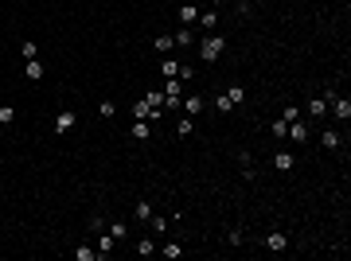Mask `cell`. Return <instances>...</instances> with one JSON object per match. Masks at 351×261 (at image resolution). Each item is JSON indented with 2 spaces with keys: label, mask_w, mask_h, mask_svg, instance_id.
<instances>
[{
  "label": "cell",
  "mask_w": 351,
  "mask_h": 261,
  "mask_svg": "<svg viewBox=\"0 0 351 261\" xmlns=\"http://www.w3.org/2000/svg\"><path fill=\"white\" fill-rule=\"evenodd\" d=\"M211 4H223V0H211Z\"/></svg>",
  "instance_id": "cell-30"
},
{
  "label": "cell",
  "mask_w": 351,
  "mask_h": 261,
  "mask_svg": "<svg viewBox=\"0 0 351 261\" xmlns=\"http://www.w3.org/2000/svg\"><path fill=\"white\" fill-rule=\"evenodd\" d=\"M78 125V117H74V109H63L59 117H55V133H70Z\"/></svg>",
  "instance_id": "cell-2"
},
{
  "label": "cell",
  "mask_w": 351,
  "mask_h": 261,
  "mask_svg": "<svg viewBox=\"0 0 351 261\" xmlns=\"http://www.w3.org/2000/svg\"><path fill=\"white\" fill-rule=\"evenodd\" d=\"M160 70H164L168 78H176V74H180V62H160Z\"/></svg>",
  "instance_id": "cell-26"
},
{
  "label": "cell",
  "mask_w": 351,
  "mask_h": 261,
  "mask_svg": "<svg viewBox=\"0 0 351 261\" xmlns=\"http://www.w3.org/2000/svg\"><path fill=\"white\" fill-rule=\"evenodd\" d=\"M172 47H176V39H172V35H156V51H160V55L172 51Z\"/></svg>",
  "instance_id": "cell-17"
},
{
  "label": "cell",
  "mask_w": 351,
  "mask_h": 261,
  "mask_svg": "<svg viewBox=\"0 0 351 261\" xmlns=\"http://www.w3.org/2000/svg\"><path fill=\"white\" fill-rule=\"evenodd\" d=\"M269 133H273V137H277V141H281V137H285V133H289V121H277V125H269Z\"/></svg>",
  "instance_id": "cell-23"
},
{
  "label": "cell",
  "mask_w": 351,
  "mask_h": 261,
  "mask_svg": "<svg viewBox=\"0 0 351 261\" xmlns=\"http://www.w3.org/2000/svg\"><path fill=\"white\" fill-rule=\"evenodd\" d=\"M24 74H28L32 82H39V78H43V62H35V58H28V66H24Z\"/></svg>",
  "instance_id": "cell-4"
},
{
  "label": "cell",
  "mask_w": 351,
  "mask_h": 261,
  "mask_svg": "<svg viewBox=\"0 0 351 261\" xmlns=\"http://www.w3.org/2000/svg\"><path fill=\"white\" fill-rule=\"evenodd\" d=\"M180 20H184V24L191 28V24L199 20V12H195V4H184V8H180Z\"/></svg>",
  "instance_id": "cell-7"
},
{
  "label": "cell",
  "mask_w": 351,
  "mask_h": 261,
  "mask_svg": "<svg viewBox=\"0 0 351 261\" xmlns=\"http://www.w3.org/2000/svg\"><path fill=\"white\" fill-rule=\"evenodd\" d=\"M265 246H269V250H277V254H281V250H285V246H289V242H285V234H277V230H273V234H269V238H265Z\"/></svg>",
  "instance_id": "cell-9"
},
{
  "label": "cell",
  "mask_w": 351,
  "mask_h": 261,
  "mask_svg": "<svg viewBox=\"0 0 351 261\" xmlns=\"http://www.w3.org/2000/svg\"><path fill=\"white\" fill-rule=\"evenodd\" d=\"M336 117H340V121H348V117H351V102H348V98H336Z\"/></svg>",
  "instance_id": "cell-11"
},
{
  "label": "cell",
  "mask_w": 351,
  "mask_h": 261,
  "mask_svg": "<svg viewBox=\"0 0 351 261\" xmlns=\"http://www.w3.org/2000/svg\"><path fill=\"white\" fill-rule=\"evenodd\" d=\"M184 105H188V117H195V113H203V98H199V94H191V98H188Z\"/></svg>",
  "instance_id": "cell-13"
},
{
  "label": "cell",
  "mask_w": 351,
  "mask_h": 261,
  "mask_svg": "<svg viewBox=\"0 0 351 261\" xmlns=\"http://www.w3.org/2000/svg\"><path fill=\"white\" fill-rule=\"evenodd\" d=\"M145 102H149L152 109H164V90H149V94H145Z\"/></svg>",
  "instance_id": "cell-10"
},
{
  "label": "cell",
  "mask_w": 351,
  "mask_h": 261,
  "mask_svg": "<svg viewBox=\"0 0 351 261\" xmlns=\"http://www.w3.org/2000/svg\"><path fill=\"white\" fill-rule=\"evenodd\" d=\"M215 109H219V113H230L234 105H230V98H226V94H219V98H215Z\"/></svg>",
  "instance_id": "cell-21"
},
{
  "label": "cell",
  "mask_w": 351,
  "mask_h": 261,
  "mask_svg": "<svg viewBox=\"0 0 351 261\" xmlns=\"http://www.w3.org/2000/svg\"><path fill=\"white\" fill-rule=\"evenodd\" d=\"M160 254H164V258H180V254H184V246H180V242H164V246H160Z\"/></svg>",
  "instance_id": "cell-12"
},
{
  "label": "cell",
  "mask_w": 351,
  "mask_h": 261,
  "mask_svg": "<svg viewBox=\"0 0 351 261\" xmlns=\"http://www.w3.org/2000/svg\"><path fill=\"white\" fill-rule=\"evenodd\" d=\"M285 137H293L297 145H304V141H308V125H293V121H289V133H285Z\"/></svg>",
  "instance_id": "cell-3"
},
{
  "label": "cell",
  "mask_w": 351,
  "mask_h": 261,
  "mask_svg": "<svg viewBox=\"0 0 351 261\" xmlns=\"http://www.w3.org/2000/svg\"><path fill=\"white\" fill-rule=\"evenodd\" d=\"M98 113H101V117H113V113H117V105H113V102H101Z\"/></svg>",
  "instance_id": "cell-28"
},
{
  "label": "cell",
  "mask_w": 351,
  "mask_h": 261,
  "mask_svg": "<svg viewBox=\"0 0 351 261\" xmlns=\"http://www.w3.org/2000/svg\"><path fill=\"white\" fill-rule=\"evenodd\" d=\"M223 47H226V39H223V35H207V39H203V47H199L203 62H215V58L223 55Z\"/></svg>",
  "instance_id": "cell-1"
},
{
  "label": "cell",
  "mask_w": 351,
  "mask_h": 261,
  "mask_svg": "<svg viewBox=\"0 0 351 261\" xmlns=\"http://www.w3.org/2000/svg\"><path fill=\"white\" fill-rule=\"evenodd\" d=\"M109 234H113V242H117V238H125V222H113V226H109Z\"/></svg>",
  "instance_id": "cell-29"
},
{
  "label": "cell",
  "mask_w": 351,
  "mask_h": 261,
  "mask_svg": "<svg viewBox=\"0 0 351 261\" xmlns=\"http://www.w3.org/2000/svg\"><path fill=\"white\" fill-rule=\"evenodd\" d=\"M172 39H176V43H184V47H188V43H191V28H184V31H176V35H172Z\"/></svg>",
  "instance_id": "cell-25"
},
{
  "label": "cell",
  "mask_w": 351,
  "mask_h": 261,
  "mask_svg": "<svg viewBox=\"0 0 351 261\" xmlns=\"http://www.w3.org/2000/svg\"><path fill=\"white\" fill-rule=\"evenodd\" d=\"M137 254H141V258H149V254H156V246H152V238H141V242H137Z\"/></svg>",
  "instance_id": "cell-19"
},
{
  "label": "cell",
  "mask_w": 351,
  "mask_h": 261,
  "mask_svg": "<svg viewBox=\"0 0 351 261\" xmlns=\"http://www.w3.org/2000/svg\"><path fill=\"white\" fill-rule=\"evenodd\" d=\"M12 121H16V109L4 105V109H0V125H12Z\"/></svg>",
  "instance_id": "cell-24"
},
{
  "label": "cell",
  "mask_w": 351,
  "mask_h": 261,
  "mask_svg": "<svg viewBox=\"0 0 351 261\" xmlns=\"http://www.w3.org/2000/svg\"><path fill=\"white\" fill-rule=\"evenodd\" d=\"M94 254H98V250H90V246H78V250H74L78 261H94Z\"/></svg>",
  "instance_id": "cell-22"
},
{
  "label": "cell",
  "mask_w": 351,
  "mask_h": 261,
  "mask_svg": "<svg viewBox=\"0 0 351 261\" xmlns=\"http://www.w3.org/2000/svg\"><path fill=\"white\" fill-rule=\"evenodd\" d=\"M0 164H4V160H0Z\"/></svg>",
  "instance_id": "cell-31"
},
{
  "label": "cell",
  "mask_w": 351,
  "mask_h": 261,
  "mask_svg": "<svg viewBox=\"0 0 351 261\" xmlns=\"http://www.w3.org/2000/svg\"><path fill=\"white\" fill-rule=\"evenodd\" d=\"M308 113H312V117H324V113H328V98H312V102H308Z\"/></svg>",
  "instance_id": "cell-5"
},
{
  "label": "cell",
  "mask_w": 351,
  "mask_h": 261,
  "mask_svg": "<svg viewBox=\"0 0 351 261\" xmlns=\"http://www.w3.org/2000/svg\"><path fill=\"white\" fill-rule=\"evenodd\" d=\"M320 145H324L328 152H332V148H340V133H336V129H328V133L320 137Z\"/></svg>",
  "instance_id": "cell-8"
},
{
  "label": "cell",
  "mask_w": 351,
  "mask_h": 261,
  "mask_svg": "<svg viewBox=\"0 0 351 261\" xmlns=\"http://www.w3.org/2000/svg\"><path fill=\"white\" fill-rule=\"evenodd\" d=\"M226 98H230V105H238V102H242V98H246V90H242V86H238V82H234V86H230V90H226Z\"/></svg>",
  "instance_id": "cell-18"
},
{
  "label": "cell",
  "mask_w": 351,
  "mask_h": 261,
  "mask_svg": "<svg viewBox=\"0 0 351 261\" xmlns=\"http://www.w3.org/2000/svg\"><path fill=\"white\" fill-rule=\"evenodd\" d=\"M133 214H137L141 222H149V218H152V207H149V203H145V199H141V203H137V210H133Z\"/></svg>",
  "instance_id": "cell-20"
},
{
  "label": "cell",
  "mask_w": 351,
  "mask_h": 261,
  "mask_svg": "<svg viewBox=\"0 0 351 261\" xmlns=\"http://www.w3.org/2000/svg\"><path fill=\"white\" fill-rule=\"evenodd\" d=\"M176 133H180V137H191V133H195V121H191V117H184V121L176 125Z\"/></svg>",
  "instance_id": "cell-16"
},
{
  "label": "cell",
  "mask_w": 351,
  "mask_h": 261,
  "mask_svg": "<svg viewBox=\"0 0 351 261\" xmlns=\"http://www.w3.org/2000/svg\"><path fill=\"white\" fill-rule=\"evenodd\" d=\"M273 168H277V172H289V168H293V152H277V156H273Z\"/></svg>",
  "instance_id": "cell-6"
},
{
  "label": "cell",
  "mask_w": 351,
  "mask_h": 261,
  "mask_svg": "<svg viewBox=\"0 0 351 261\" xmlns=\"http://www.w3.org/2000/svg\"><path fill=\"white\" fill-rule=\"evenodd\" d=\"M109 250H113V234H101L98 238V258H105Z\"/></svg>",
  "instance_id": "cell-15"
},
{
  "label": "cell",
  "mask_w": 351,
  "mask_h": 261,
  "mask_svg": "<svg viewBox=\"0 0 351 261\" xmlns=\"http://www.w3.org/2000/svg\"><path fill=\"white\" fill-rule=\"evenodd\" d=\"M176 78H180V82H191V78H195V66H180V74H176Z\"/></svg>",
  "instance_id": "cell-27"
},
{
  "label": "cell",
  "mask_w": 351,
  "mask_h": 261,
  "mask_svg": "<svg viewBox=\"0 0 351 261\" xmlns=\"http://www.w3.org/2000/svg\"><path fill=\"white\" fill-rule=\"evenodd\" d=\"M149 133H152V125H149V121H141V117H137V125H133V137H137V141H145Z\"/></svg>",
  "instance_id": "cell-14"
}]
</instances>
